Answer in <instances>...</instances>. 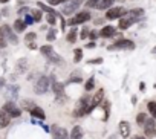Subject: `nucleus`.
Listing matches in <instances>:
<instances>
[{
  "label": "nucleus",
  "instance_id": "1",
  "mask_svg": "<svg viewBox=\"0 0 156 139\" xmlns=\"http://www.w3.org/2000/svg\"><path fill=\"white\" fill-rule=\"evenodd\" d=\"M92 110H94V107H92V98L84 96V98H81L80 101H78L74 115L80 118V116H84V115H87V113H90Z\"/></svg>",
  "mask_w": 156,
  "mask_h": 139
},
{
  "label": "nucleus",
  "instance_id": "2",
  "mask_svg": "<svg viewBox=\"0 0 156 139\" xmlns=\"http://www.w3.org/2000/svg\"><path fill=\"white\" fill-rule=\"evenodd\" d=\"M136 47V44L132 41V40H129V38H118L113 44H110L107 47V50H133Z\"/></svg>",
  "mask_w": 156,
  "mask_h": 139
},
{
  "label": "nucleus",
  "instance_id": "3",
  "mask_svg": "<svg viewBox=\"0 0 156 139\" xmlns=\"http://www.w3.org/2000/svg\"><path fill=\"white\" fill-rule=\"evenodd\" d=\"M51 89V78L43 75V77L38 78V81L35 83V87H34V92L37 95H45L48 93V90Z\"/></svg>",
  "mask_w": 156,
  "mask_h": 139
},
{
  "label": "nucleus",
  "instance_id": "4",
  "mask_svg": "<svg viewBox=\"0 0 156 139\" xmlns=\"http://www.w3.org/2000/svg\"><path fill=\"white\" fill-rule=\"evenodd\" d=\"M90 18H92V16H90L89 11H80V12H77L72 18H69L68 24L69 26H77V24H83V23L89 21Z\"/></svg>",
  "mask_w": 156,
  "mask_h": 139
},
{
  "label": "nucleus",
  "instance_id": "5",
  "mask_svg": "<svg viewBox=\"0 0 156 139\" xmlns=\"http://www.w3.org/2000/svg\"><path fill=\"white\" fill-rule=\"evenodd\" d=\"M127 14V9L126 8H123V6H112V8H109L107 11H106V20H116V18H121V17H124Z\"/></svg>",
  "mask_w": 156,
  "mask_h": 139
},
{
  "label": "nucleus",
  "instance_id": "6",
  "mask_svg": "<svg viewBox=\"0 0 156 139\" xmlns=\"http://www.w3.org/2000/svg\"><path fill=\"white\" fill-rule=\"evenodd\" d=\"M83 2H84V0H71V2H68L66 5L63 6L61 14L63 16H72V14H75V12L78 11V8L83 5Z\"/></svg>",
  "mask_w": 156,
  "mask_h": 139
},
{
  "label": "nucleus",
  "instance_id": "7",
  "mask_svg": "<svg viewBox=\"0 0 156 139\" xmlns=\"http://www.w3.org/2000/svg\"><path fill=\"white\" fill-rule=\"evenodd\" d=\"M6 115L9 116V118H19L20 115H22V110L12 103V101H8V103H5V106H3V109H2Z\"/></svg>",
  "mask_w": 156,
  "mask_h": 139
},
{
  "label": "nucleus",
  "instance_id": "8",
  "mask_svg": "<svg viewBox=\"0 0 156 139\" xmlns=\"http://www.w3.org/2000/svg\"><path fill=\"white\" fill-rule=\"evenodd\" d=\"M2 31H3V34H5V38H6L8 43H11V44H19L17 35H16L14 31H12V28L9 26V24H3V26H2Z\"/></svg>",
  "mask_w": 156,
  "mask_h": 139
},
{
  "label": "nucleus",
  "instance_id": "9",
  "mask_svg": "<svg viewBox=\"0 0 156 139\" xmlns=\"http://www.w3.org/2000/svg\"><path fill=\"white\" fill-rule=\"evenodd\" d=\"M142 127H144V133H146V136H149V138L156 136V121H155L153 118H147L146 122L142 124Z\"/></svg>",
  "mask_w": 156,
  "mask_h": 139
},
{
  "label": "nucleus",
  "instance_id": "10",
  "mask_svg": "<svg viewBox=\"0 0 156 139\" xmlns=\"http://www.w3.org/2000/svg\"><path fill=\"white\" fill-rule=\"evenodd\" d=\"M51 87H52V90H54V93L57 95L58 101H60V98H64V86L61 83H58L54 77H51Z\"/></svg>",
  "mask_w": 156,
  "mask_h": 139
},
{
  "label": "nucleus",
  "instance_id": "11",
  "mask_svg": "<svg viewBox=\"0 0 156 139\" xmlns=\"http://www.w3.org/2000/svg\"><path fill=\"white\" fill-rule=\"evenodd\" d=\"M52 136L54 139H69V133L64 127H58V125H52Z\"/></svg>",
  "mask_w": 156,
  "mask_h": 139
},
{
  "label": "nucleus",
  "instance_id": "12",
  "mask_svg": "<svg viewBox=\"0 0 156 139\" xmlns=\"http://www.w3.org/2000/svg\"><path fill=\"white\" fill-rule=\"evenodd\" d=\"M144 14H146V11L142 9V8H135V9H130L126 16L132 20L133 23H136V21H139V18L144 17Z\"/></svg>",
  "mask_w": 156,
  "mask_h": 139
},
{
  "label": "nucleus",
  "instance_id": "13",
  "mask_svg": "<svg viewBox=\"0 0 156 139\" xmlns=\"http://www.w3.org/2000/svg\"><path fill=\"white\" fill-rule=\"evenodd\" d=\"M115 34H116V29H115V26H112V24L103 26V29L98 32V35L103 37V38H112V37H115Z\"/></svg>",
  "mask_w": 156,
  "mask_h": 139
},
{
  "label": "nucleus",
  "instance_id": "14",
  "mask_svg": "<svg viewBox=\"0 0 156 139\" xmlns=\"http://www.w3.org/2000/svg\"><path fill=\"white\" fill-rule=\"evenodd\" d=\"M46 57H48V61L51 63V64H63V63H64L63 57H60L55 50H52V52L49 55H46Z\"/></svg>",
  "mask_w": 156,
  "mask_h": 139
},
{
  "label": "nucleus",
  "instance_id": "15",
  "mask_svg": "<svg viewBox=\"0 0 156 139\" xmlns=\"http://www.w3.org/2000/svg\"><path fill=\"white\" fill-rule=\"evenodd\" d=\"M120 133H121V138H124V139H127L130 136V124L127 121L120 122Z\"/></svg>",
  "mask_w": 156,
  "mask_h": 139
},
{
  "label": "nucleus",
  "instance_id": "16",
  "mask_svg": "<svg viewBox=\"0 0 156 139\" xmlns=\"http://www.w3.org/2000/svg\"><path fill=\"white\" fill-rule=\"evenodd\" d=\"M133 24V21L130 20L127 16H124V17H121L120 18V23H118V29L120 31H126V29H129L130 26Z\"/></svg>",
  "mask_w": 156,
  "mask_h": 139
},
{
  "label": "nucleus",
  "instance_id": "17",
  "mask_svg": "<svg viewBox=\"0 0 156 139\" xmlns=\"http://www.w3.org/2000/svg\"><path fill=\"white\" fill-rule=\"evenodd\" d=\"M83 136H84V132L80 125H75L72 129V132L69 133V139H81Z\"/></svg>",
  "mask_w": 156,
  "mask_h": 139
},
{
  "label": "nucleus",
  "instance_id": "18",
  "mask_svg": "<svg viewBox=\"0 0 156 139\" xmlns=\"http://www.w3.org/2000/svg\"><path fill=\"white\" fill-rule=\"evenodd\" d=\"M104 101V89H100L97 93H95V96L92 98V107L95 109L97 106H100L101 103Z\"/></svg>",
  "mask_w": 156,
  "mask_h": 139
},
{
  "label": "nucleus",
  "instance_id": "19",
  "mask_svg": "<svg viewBox=\"0 0 156 139\" xmlns=\"http://www.w3.org/2000/svg\"><path fill=\"white\" fill-rule=\"evenodd\" d=\"M37 6H38V9H42L45 14H54V16H58V14H60V12H57L52 6L45 5V3H42V2H37Z\"/></svg>",
  "mask_w": 156,
  "mask_h": 139
},
{
  "label": "nucleus",
  "instance_id": "20",
  "mask_svg": "<svg viewBox=\"0 0 156 139\" xmlns=\"http://www.w3.org/2000/svg\"><path fill=\"white\" fill-rule=\"evenodd\" d=\"M26 26H28V24L23 21V18H17L14 21V24H12V31L14 32H23L26 29Z\"/></svg>",
  "mask_w": 156,
  "mask_h": 139
},
{
  "label": "nucleus",
  "instance_id": "21",
  "mask_svg": "<svg viewBox=\"0 0 156 139\" xmlns=\"http://www.w3.org/2000/svg\"><path fill=\"white\" fill-rule=\"evenodd\" d=\"M31 115H32L34 118H37V119H45V118H46L45 110H43L42 107H38V106H35L34 109H31Z\"/></svg>",
  "mask_w": 156,
  "mask_h": 139
},
{
  "label": "nucleus",
  "instance_id": "22",
  "mask_svg": "<svg viewBox=\"0 0 156 139\" xmlns=\"http://www.w3.org/2000/svg\"><path fill=\"white\" fill-rule=\"evenodd\" d=\"M29 14H31V17L34 18V23H38V21H42V18H43V14L45 12L42 11V9H31L29 11Z\"/></svg>",
  "mask_w": 156,
  "mask_h": 139
},
{
  "label": "nucleus",
  "instance_id": "23",
  "mask_svg": "<svg viewBox=\"0 0 156 139\" xmlns=\"http://www.w3.org/2000/svg\"><path fill=\"white\" fill-rule=\"evenodd\" d=\"M113 3H115V0H100L97 9H100V11H107L109 8L113 6Z\"/></svg>",
  "mask_w": 156,
  "mask_h": 139
},
{
  "label": "nucleus",
  "instance_id": "24",
  "mask_svg": "<svg viewBox=\"0 0 156 139\" xmlns=\"http://www.w3.org/2000/svg\"><path fill=\"white\" fill-rule=\"evenodd\" d=\"M66 40H68L69 43H75V41L78 40V29H77L75 26H72V29L68 32V35H66Z\"/></svg>",
  "mask_w": 156,
  "mask_h": 139
},
{
  "label": "nucleus",
  "instance_id": "25",
  "mask_svg": "<svg viewBox=\"0 0 156 139\" xmlns=\"http://www.w3.org/2000/svg\"><path fill=\"white\" fill-rule=\"evenodd\" d=\"M9 122H11V118L6 115V113H5L3 110H0V129H5V127H8V125H9Z\"/></svg>",
  "mask_w": 156,
  "mask_h": 139
},
{
  "label": "nucleus",
  "instance_id": "26",
  "mask_svg": "<svg viewBox=\"0 0 156 139\" xmlns=\"http://www.w3.org/2000/svg\"><path fill=\"white\" fill-rule=\"evenodd\" d=\"M37 104L34 103L32 99H22V109L26 112H31V109H34Z\"/></svg>",
  "mask_w": 156,
  "mask_h": 139
},
{
  "label": "nucleus",
  "instance_id": "27",
  "mask_svg": "<svg viewBox=\"0 0 156 139\" xmlns=\"http://www.w3.org/2000/svg\"><path fill=\"white\" fill-rule=\"evenodd\" d=\"M147 110L150 112L152 118L156 121V103H155V101H149V103H147Z\"/></svg>",
  "mask_w": 156,
  "mask_h": 139
},
{
  "label": "nucleus",
  "instance_id": "28",
  "mask_svg": "<svg viewBox=\"0 0 156 139\" xmlns=\"http://www.w3.org/2000/svg\"><path fill=\"white\" fill-rule=\"evenodd\" d=\"M57 38V29L55 28H51L49 31H48V35H46V40L51 43V41H54Z\"/></svg>",
  "mask_w": 156,
  "mask_h": 139
},
{
  "label": "nucleus",
  "instance_id": "29",
  "mask_svg": "<svg viewBox=\"0 0 156 139\" xmlns=\"http://www.w3.org/2000/svg\"><path fill=\"white\" fill-rule=\"evenodd\" d=\"M81 60H83V49L77 47V49L74 50V61H75V63H80Z\"/></svg>",
  "mask_w": 156,
  "mask_h": 139
},
{
  "label": "nucleus",
  "instance_id": "30",
  "mask_svg": "<svg viewBox=\"0 0 156 139\" xmlns=\"http://www.w3.org/2000/svg\"><path fill=\"white\" fill-rule=\"evenodd\" d=\"M94 87H95V78H94V77H90V78L84 83V89L89 92V90H92Z\"/></svg>",
  "mask_w": 156,
  "mask_h": 139
},
{
  "label": "nucleus",
  "instance_id": "31",
  "mask_svg": "<svg viewBox=\"0 0 156 139\" xmlns=\"http://www.w3.org/2000/svg\"><path fill=\"white\" fill-rule=\"evenodd\" d=\"M52 50H54V47H52L49 43H48V44H43V46L40 47V52H42L45 57H46V55H49V54L52 52Z\"/></svg>",
  "mask_w": 156,
  "mask_h": 139
},
{
  "label": "nucleus",
  "instance_id": "32",
  "mask_svg": "<svg viewBox=\"0 0 156 139\" xmlns=\"http://www.w3.org/2000/svg\"><path fill=\"white\" fill-rule=\"evenodd\" d=\"M46 21L51 24V26H55V24H57V16H54V14H46Z\"/></svg>",
  "mask_w": 156,
  "mask_h": 139
},
{
  "label": "nucleus",
  "instance_id": "33",
  "mask_svg": "<svg viewBox=\"0 0 156 139\" xmlns=\"http://www.w3.org/2000/svg\"><path fill=\"white\" fill-rule=\"evenodd\" d=\"M6 46H8V41L5 38V34H3L2 28H0V49H5Z\"/></svg>",
  "mask_w": 156,
  "mask_h": 139
},
{
  "label": "nucleus",
  "instance_id": "34",
  "mask_svg": "<svg viewBox=\"0 0 156 139\" xmlns=\"http://www.w3.org/2000/svg\"><path fill=\"white\" fill-rule=\"evenodd\" d=\"M35 38H37V34H35V32H28V34L25 35V41H26V43L35 41Z\"/></svg>",
  "mask_w": 156,
  "mask_h": 139
},
{
  "label": "nucleus",
  "instance_id": "35",
  "mask_svg": "<svg viewBox=\"0 0 156 139\" xmlns=\"http://www.w3.org/2000/svg\"><path fill=\"white\" fill-rule=\"evenodd\" d=\"M146 119H147V115L146 113H138V116H136V124L138 125H142L146 122Z\"/></svg>",
  "mask_w": 156,
  "mask_h": 139
},
{
  "label": "nucleus",
  "instance_id": "36",
  "mask_svg": "<svg viewBox=\"0 0 156 139\" xmlns=\"http://www.w3.org/2000/svg\"><path fill=\"white\" fill-rule=\"evenodd\" d=\"M26 67H28V64H26V60H20L19 64H17V72H25Z\"/></svg>",
  "mask_w": 156,
  "mask_h": 139
},
{
  "label": "nucleus",
  "instance_id": "37",
  "mask_svg": "<svg viewBox=\"0 0 156 139\" xmlns=\"http://www.w3.org/2000/svg\"><path fill=\"white\" fill-rule=\"evenodd\" d=\"M98 31H95V29H92V31H90L89 32V37H87V38L90 40V41H97V38H98Z\"/></svg>",
  "mask_w": 156,
  "mask_h": 139
},
{
  "label": "nucleus",
  "instance_id": "38",
  "mask_svg": "<svg viewBox=\"0 0 156 139\" xmlns=\"http://www.w3.org/2000/svg\"><path fill=\"white\" fill-rule=\"evenodd\" d=\"M89 32H90V29L87 28V26H84L83 29H81V32H80V37H81V40H86L87 37H89Z\"/></svg>",
  "mask_w": 156,
  "mask_h": 139
},
{
  "label": "nucleus",
  "instance_id": "39",
  "mask_svg": "<svg viewBox=\"0 0 156 139\" xmlns=\"http://www.w3.org/2000/svg\"><path fill=\"white\" fill-rule=\"evenodd\" d=\"M98 3H100V0H87V2H86V6H87V8H97Z\"/></svg>",
  "mask_w": 156,
  "mask_h": 139
},
{
  "label": "nucleus",
  "instance_id": "40",
  "mask_svg": "<svg viewBox=\"0 0 156 139\" xmlns=\"http://www.w3.org/2000/svg\"><path fill=\"white\" fill-rule=\"evenodd\" d=\"M68 2H71V0H51V2H49V5H52V6H55V5H61V3H68Z\"/></svg>",
  "mask_w": 156,
  "mask_h": 139
},
{
  "label": "nucleus",
  "instance_id": "41",
  "mask_svg": "<svg viewBox=\"0 0 156 139\" xmlns=\"http://www.w3.org/2000/svg\"><path fill=\"white\" fill-rule=\"evenodd\" d=\"M87 63H89V64H101V63H103V58H101V57H98V58H92V60H89Z\"/></svg>",
  "mask_w": 156,
  "mask_h": 139
},
{
  "label": "nucleus",
  "instance_id": "42",
  "mask_svg": "<svg viewBox=\"0 0 156 139\" xmlns=\"http://www.w3.org/2000/svg\"><path fill=\"white\" fill-rule=\"evenodd\" d=\"M23 21H25L26 24H32V23H34V18L31 17V14H26L25 18H23Z\"/></svg>",
  "mask_w": 156,
  "mask_h": 139
},
{
  "label": "nucleus",
  "instance_id": "43",
  "mask_svg": "<svg viewBox=\"0 0 156 139\" xmlns=\"http://www.w3.org/2000/svg\"><path fill=\"white\" fill-rule=\"evenodd\" d=\"M29 11H31V9L26 8V6H25V8H20V9H19V16H26Z\"/></svg>",
  "mask_w": 156,
  "mask_h": 139
},
{
  "label": "nucleus",
  "instance_id": "44",
  "mask_svg": "<svg viewBox=\"0 0 156 139\" xmlns=\"http://www.w3.org/2000/svg\"><path fill=\"white\" fill-rule=\"evenodd\" d=\"M26 44H28V47H29V49H37V47H38L35 41H31V43H26Z\"/></svg>",
  "mask_w": 156,
  "mask_h": 139
},
{
  "label": "nucleus",
  "instance_id": "45",
  "mask_svg": "<svg viewBox=\"0 0 156 139\" xmlns=\"http://www.w3.org/2000/svg\"><path fill=\"white\" fill-rule=\"evenodd\" d=\"M97 44H95V41H90V43H87L86 44V47H89V49H92V47H95Z\"/></svg>",
  "mask_w": 156,
  "mask_h": 139
},
{
  "label": "nucleus",
  "instance_id": "46",
  "mask_svg": "<svg viewBox=\"0 0 156 139\" xmlns=\"http://www.w3.org/2000/svg\"><path fill=\"white\" fill-rule=\"evenodd\" d=\"M139 90H142V92L146 90V84H144V83H141V84H139Z\"/></svg>",
  "mask_w": 156,
  "mask_h": 139
},
{
  "label": "nucleus",
  "instance_id": "47",
  "mask_svg": "<svg viewBox=\"0 0 156 139\" xmlns=\"http://www.w3.org/2000/svg\"><path fill=\"white\" fill-rule=\"evenodd\" d=\"M132 139H147V138L146 136H133Z\"/></svg>",
  "mask_w": 156,
  "mask_h": 139
},
{
  "label": "nucleus",
  "instance_id": "48",
  "mask_svg": "<svg viewBox=\"0 0 156 139\" xmlns=\"http://www.w3.org/2000/svg\"><path fill=\"white\" fill-rule=\"evenodd\" d=\"M8 2H9V0H0V3H3V5H5V3H8Z\"/></svg>",
  "mask_w": 156,
  "mask_h": 139
},
{
  "label": "nucleus",
  "instance_id": "49",
  "mask_svg": "<svg viewBox=\"0 0 156 139\" xmlns=\"http://www.w3.org/2000/svg\"><path fill=\"white\" fill-rule=\"evenodd\" d=\"M152 54H156V46H155V47L152 49Z\"/></svg>",
  "mask_w": 156,
  "mask_h": 139
},
{
  "label": "nucleus",
  "instance_id": "50",
  "mask_svg": "<svg viewBox=\"0 0 156 139\" xmlns=\"http://www.w3.org/2000/svg\"><path fill=\"white\" fill-rule=\"evenodd\" d=\"M0 18H2V12H0Z\"/></svg>",
  "mask_w": 156,
  "mask_h": 139
},
{
  "label": "nucleus",
  "instance_id": "51",
  "mask_svg": "<svg viewBox=\"0 0 156 139\" xmlns=\"http://www.w3.org/2000/svg\"><path fill=\"white\" fill-rule=\"evenodd\" d=\"M48 2H51V0H48Z\"/></svg>",
  "mask_w": 156,
  "mask_h": 139
},
{
  "label": "nucleus",
  "instance_id": "52",
  "mask_svg": "<svg viewBox=\"0 0 156 139\" xmlns=\"http://www.w3.org/2000/svg\"><path fill=\"white\" fill-rule=\"evenodd\" d=\"M155 87H156V84H155Z\"/></svg>",
  "mask_w": 156,
  "mask_h": 139
}]
</instances>
